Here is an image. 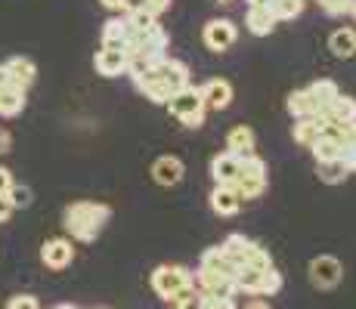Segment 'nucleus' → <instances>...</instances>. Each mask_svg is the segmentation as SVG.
Segmentation results:
<instances>
[{
	"mask_svg": "<svg viewBox=\"0 0 356 309\" xmlns=\"http://www.w3.org/2000/svg\"><path fill=\"white\" fill-rule=\"evenodd\" d=\"M112 217V208L102 201H74L63 210V226L74 242H93Z\"/></svg>",
	"mask_w": 356,
	"mask_h": 309,
	"instance_id": "1",
	"label": "nucleus"
},
{
	"mask_svg": "<svg viewBox=\"0 0 356 309\" xmlns=\"http://www.w3.org/2000/svg\"><path fill=\"white\" fill-rule=\"evenodd\" d=\"M152 291L159 294L161 300H168V303H180L183 297H189V294L195 291V278L193 272L186 269V266L180 263H161L152 269Z\"/></svg>",
	"mask_w": 356,
	"mask_h": 309,
	"instance_id": "2",
	"label": "nucleus"
},
{
	"mask_svg": "<svg viewBox=\"0 0 356 309\" xmlns=\"http://www.w3.org/2000/svg\"><path fill=\"white\" fill-rule=\"evenodd\" d=\"M232 285H236V294L273 297V294L282 291L285 278H282V272H276V266H270V269H260V266H238V269L232 272Z\"/></svg>",
	"mask_w": 356,
	"mask_h": 309,
	"instance_id": "3",
	"label": "nucleus"
},
{
	"mask_svg": "<svg viewBox=\"0 0 356 309\" xmlns=\"http://www.w3.org/2000/svg\"><path fill=\"white\" fill-rule=\"evenodd\" d=\"M223 251H227L229 263L236 266H260V269H270L273 266V257L264 244H257L254 238L242 235V232H232V235L223 238Z\"/></svg>",
	"mask_w": 356,
	"mask_h": 309,
	"instance_id": "4",
	"label": "nucleus"
},
{
	"mask_svg": "<svg viewBox=\"0 0 356 309\" xmlns=\"http://www.w3.org/2000/svg\"><path fill=\"white\" fill-rule=\"evenodd\" d=\"M270 185V174H266V161L254 155H245L242 164H238V176L232 183V189L242 195V201H251V198H260Z\"/></svg>",
	"mask_w": 356,
	"mask_h": 309,
	"instance_id": "5",
	"label": "nucleus"
},
{
	"mask_svg": "<svg viewBox=\"0 0 356 309\" xmlns=\"http://www.w3.org/2000/svg\"><path fill=\"white\" fill-rule=\"evenodd\" d=\"M168 112L174 115V118L180 121L183 127L198 130V127H204V115H208V108H204V102H202V93H198V87L189 84V87L177 90V93L168 99Z\"/></svg>",
	"mask_w": 356,
	"mask_h": 309,
	"instance_id": "6",
	"label": "nucleus"
},
{
	"mask_svg": "<svg viewBox=\"0 0 356 309\" xmlns=\"http://www.w3.org/2000/svg\"><path fill=\"white\" fill-rule=\"evenodd\" d=\"M307 276H310L313 287H319V291H332V287H338L341 278H344V263H341L338 257H332V253H319V257L310 260Z\"/></svg>",
	"mask_w": 356,
	"mask_h": 309,
	"instance_id": "7",
	"label": "nucleus"
},
{
	"mask_svg": "<svg viewBox=\"0 0 356 309\" xmlns=\"http://www.w3.org/2000/svg\"><path fill=\"white\" fill-rule=\"evenodd\" d=\"M202 40L211 53H227L238 40V28L232 19H211V22H204V28H202Z\"/></svg>",
	"mask_w": 356,
	"mask_h": 309,
	"instance_id": "8",
	"label": "nucleus"
},
{
	"mask_svg": "<svg viewBox=\"0 0 356 309\" xmlns=\"http://www.w3.org/2000/svg\"><path fill=\"white\" fill-rule=\"evenodd\" d=\"M195 291H202L204 297H236V285H232L229 272H217V269H202L195 272Z\"/></svg>",
	"mask_w": 356,
	"mask_h": 309,
	"instance_id": "9",
	"label": "nucleus"
},
{
	"mask_svg": "<svg viewBox=\"0 0 356 309\" xmlns=\"http://www.w3.org/2000/svg\"><path fill=\"white\" fill-rule=\"evenodd\" d=\"M40 260H44L47 269L63 272L74 260V244L68 242V238H47V242L40 244Z\"/></svg>",
	"mask_w": 356,
	"mask_h": 309,
	"instance_id": "10",
	"label": "nucleus"
},
{
	"mask_svg": "<svg viewBox=\"0 0 356 309\" xmlns=\"http://www.w3.org/2000/svg\"><path fill=\"white\" fill-rule=\"evenodd\" d=\"M130 81H134V87L146 96L149 102H155V106H168V99L174 93L168 90V87L161 84V78L155 74V68H146V72H134L130 74Z\"/></svg>",
	"mask_w": 356,
	"mask_h": 309,
	"instance_id": "11",
	"label": "nucleus"
},
{
	"mask_svg": "<svg viewBox=\"0 0 356 309\" xmlns=\"http://www.w3.org/2000/svg\"><path fill=\"white\" fill-rule=\"evenodd\" d=\"M198 93H202V102L208 112H223V108H229V102H232V84L227 78L204 81V84L198 87Z\"/></svg>",
	"mask_w": 356,
	"mask_h": 309,
	"instance_id": "12",
	"label": "nucleus"
},
{
	"mask_svg": "<svg viewBox=\"0 0 356 309\" xmlns=\"http://www.w3.org/2000/svg\"><path fill=\"white\" fill-rule=\"evenodd\" d=\"M152 68H155V74H159V78H161V84L168 87L170 93L183 90V87H189V65H186V62L164 56L161 62H155Z\"/></svg>",
	"mask_w": 356,
	"mask_h": 309,
	"instance_id": "13",
	"label": "nucleus"
},
{
	"mask_svg": "<svg viewBox=\"0 0 356 309\" xmlns=\"http://www.w3.org/2000/svg\"><path fill=\"white\" fill-rule=\"evenodd\" d=\"M130 56L124 50H115V47H99L97 56H93V68L102 78H118V74H127Z\"/></svg>",
	"mask_w": 356,
	"mask_h": 309,
	"instance_id": "14",
	"label": "nucleus"
},
{
	"mask_svg": "<svg viewBox=\"0 0 356 309\" xmlns=\"http://www.w3.org/2000/svg\"><path fill=\"white\" fill-rule=\"evenodd\" d=\"M183 176H186V167H183V161L177 155H161L155 158L152 164V180L164 185V189H170V185H180Z\"/></svg>",
	"mask_w": 356,
	"mask_h": 309,
	"instance_id": "15",
	"label": "nucleus"
},
{
	"mask_svg": "<svg viewBox=\"0 0 356 309\" xmlns=\"http://www.w3.org/2000/svg\"><path fill=\"white\" fill-rule=\"evenodd\" d=\"M211 210H214L217 217H236L238 210H242V195H238L232 185H214L211 189Z\"/></svg>",
	"mask_w": 356,
	"mask_h": 309,
	"instance_id": "16",
	"label": "nucleus"
},
{
	"mask_svg": "<svg viewBox=\"0 0 356 309\" xmlns=\"http://www.w3.org/2000/svg\"><path fill=\"white\" fill-rule=\"evenodd\" d=\"M238 164H242V158L232 155V152H217L211 158V180L214 185H232L238 176Z\"/></svg>",
	"mask_w": 356,
	"mask_h": 309,
	"instance_id": "17",
	"label": "nucleus"
},
{
	"mask_svg": "<svg viewBox=\"0 0 356 309\" xmlns=\"http://www.w3.org/2000/svg\"><path fill=\"white\" fill-rule=\"evenodd\" d=\"M6 74H10V84L19 87V90H29L38 78V65L29 56H13L6 62Z\"/></svg>",
	"mask_w": 356,
	"mask_h": 309,
	"instance_id": "18",
	"label": "nucleus"
},
{
	"mask_svg": "<svg viewBox=\"0 0 356 309\" xmlns=\"http://www.w3.org/2000/svg\"><path fill=\"white\" fill-rule=\"evenodd\" d=\"M254 146H257V136L248 124H238L227 133V152L245 158V155H254Z\"/></svg>",
	"mask_w": 356,
	"mask_h": 309,
	"instance_id": "19",
	"label": "nucleus"
},
{
	"mask_svg": "<svg viewBox=\"0 0 356 309\" xmlns=\"http://www.w3.org/2000/svg\"><path fill=\"white\" fill-rule=\"evenodd\" d=\"M245 25L254 37H266L276 28V16H273L270 6H248V16H245Z\"/></svg>",
	"mask_w": 356,
	"mask_h": 309,
	"instance_id": "20",
	"label": "nucleus"
},
{
	"mask_svg": "<svg viewBox=\"0 0 356 309\" xmlns=\"http://www.w3.org/2000/svg\"><path fill=\"white\" fill-rule=\"evenodd\" d=\"M285 108H289V115L294 121L298 118H319V106L313 102V96H310V90H294L291 96H289V102H285Z\"/></svg>",
	"mask_w": 356,
	"mask_h": 309,
	"instance_id": "21",
	"label": "nucleus"
},
{
	"mask_svg": "<svg viewBox=\"0 0 356 309\" xmlns=\"http://www.w3.org/2000/svg\"><path fill=\"white\" fill-rule=\"evenodd\" d=\"M328 50L338 59H353L356 56V28H334L328 37Z\"/></svg>",
	"mask_w": 356,
	"mask_h": 309,
	"instance_id": "22",
	"label": "nucleus"
},
{
	"mask_svg": "<svg viewBox=\"0 0 356 309\" xmlns=\"http://www.w3.org/2000/svg\"><path fill=\"white\" fill-rule=\"evenodd\" d=\"M127 34H130V25L124 16H115L102 25V47H115V50H124L127 47Z\"/></svg>",
	"mask_w": 356,
	"mask_h": 309,
	"instance_id": "23",
	"label": "nucleus"
},
{
	"mask_svg": "<svg viewBox=\"0 0 356 309\" xmlns=\"http://www.w3.org/2000/svg\"><path fill=\"white\" fill-rule=\"evenodd\" d=\"M291 133H294V142H298V146L310 149L313 142L319 140V133H323V118H298L291 127Z\"/></svg>",
	"mask_w": 356,
	"mask_h": 309,
	"instance_id": "24",
	"label": "nucleus"
},
{
	"mask_svg": "<svg viewBox=\"0 0 356 309\" xmlns=\"http://www.w3.org/2000/svg\"><path fill=\"white\" fill-rule=\"evenodd\" d=\"M319 118H323V121H356V99H353V96L338 93L332 99V106H328Z\"/></svg>",
	"mask_w": 356,
	"mask_h": 309,
	"instance_id": "25",
	"label": "nucleus"
},
{
	"mask_svg": "<svg viewBox=\"0 0 356 309\" xmlns=\"http://www.w3.org/2000/svg\"><path fill=\"white\" fill-rule=\"evenodd\" d=\"M310 155L316 158V164H325V161H341V155H344V146H341L338 140H332V136L319 133V140L310 146Z\"/></svg>",
	"mask_w": 356,
	"mask_h": 309,
	"instance_id": "26",
	"label": "nucleus"
},
{
	"mask_svg": "<svg viewBox=\"0 0 356 309\" xmlns=\"http://www.w3.org/2000/svg\"><path fill=\"white\" fill-rule=\"evenodd\" d=\"M22 108H25V90L6 84L3 90H0V118H16Z\"/></svg>",
	"mask_w": 356,
	"mask_h": 309,
	"instance_id": "27",
	"label": "nucleus"
},
{
	"mask_svg": "<svg viewBox=\"0 0 356 309\" xmlns=\"http://www.w3.org/2000/svg\"><path fill=\"white\" fill-rule=\"evenodd\" d=\"M198 266L202 269H217V272H236V266L229 263V257H227V251H223V244H214V247H208V251L202 253V260H198Z\"/></svg>",
	"mask_w": 356,
	"mask_h": 309,
	"instance_id": "28",
	"label": "nucleus"
},
{
	"mask_svg": "<svg viewBox=\"0 0 356 309\" xmlns=\"http://www.w3.org/2000/svg\"><path fill=\"white\" fill-rule=\"evenodd\" d=\"M307 90H310L313 102H316V106H319V115H323L325 108L332 106V99H334V96L341 93V90H338V84H334V81H328V78H319V81H313V84L307 87Z\"/></svg>",
	"mask_w": 356,
	"mask_h": 309,
	"instance_id": "29",
	"label": "nucleus"
},
{
	"mask_svg": "<svg viewBox=\"0 0 356 309\" xmlns=\"http://www.w3.org/2000/svg\"><path fill=\"white\" fill-rule=\"evenodd\" d=\"M316 174H319V180H323L325 185H338V183H344L347 176V167H344V161H325V164H316Z\"/></svg>",
	"mask_w": 356,
	"mask_h": 309,
	"instance_id": "30",
	"label": "nucleus"
},
{
	"mask_svg": "<svg viewBox=\"0 0 356 309\" xmlns=\"http://www.w3.org/2000/svg\"><path fill=\"white\" fill-rule=\"evenodd\" d=\"M304 3L307 0H273L270 10L276 16V22H289V19H298L304 12Z\"/></svg>",
	"mask_w": 356,
	"mask_h": 309,
	"instance_id": "31",
	"label": "nucleus"
},
{
	"mask_svg": "<svg viewBox=\"0 0 356 309\" xmlns=\"http://www.w3.org/2000/svg\"><path fill=\"white\" fill-rule=\"evenodd\" d=\"M353 3H356V0H319L323 12H325V16H332V19H338V16H350Z\"/></svg>",
	"mask_w": 356,
	"mask_h": 309,
	"instance_id": "32",
	"label": "nucleus"
},
{
	"mask_svg": "<svg viewBox=\"0 0 356 309\" xmlns=\"http://www.w3.org/2000/svg\"><path fill=\"white\" fill-rule=\"evenodd\" d=\"M6 198L13 201V208H16V210H19V208H31V201H34L29 185H16V183H13L10 192H6Z\"/></svg>",
	"mask_w": 356,
	"mask_h": 309,
	"instance_id": "33",
	"label": "nucleus"
},
{
	"mask_svg": "<svg viewBox=\"0 0 356 309\" xmlns=\"http://www.w3.org/2000/svg\"><path fill=\"white\" fill-rule=\"evenodd\" d=\"M124 19L134 28H152V25L159 22V16H152V12H146V10H130V12H124Z\"/></svg>",
	"mask_w": 356,
	"mask_h": 309,
	"instance_id": "34",
	"label": "nucleus"
},
{
	"mask_svg": "<svg viewBox=\"0 0 356 309\" xmlns=\"http://www.w3.org/2000/svg\"><path fill=\"white\" fill-rule=\"evenodd\" d=\"M6 309H40V303L31 294H16V297L6 300Z\"/></svg>",
	"mask_w": 356,
	"mask_h": 309,
	"instance_id": "35",
	"label": "nucleus"
},
{
	"mask_svg": "<svg viewBox=\"0 0 356 309\" xmlns=\"http://www.w3.org/2000/svg\"><path fill=\"white\" fill-rule=\"evenodd\" d=\"M170 3H174V0H140V10L152 12V16H161V12L170 10Z\"/></svg>",
	"mask_w": 356,
	"mask_h": 309,
	"instance_id": "36",
	"label": "nucleus"
},
{
	"mask_svg": "<svg viewBox=\"0 0 356 309\" xmlns=\"http://www.w3.org/2000/svg\"><path fill=\"white\" fill-rule=\"evenodd\" d=\"M204 309H236V297H204Z\"/></svg>",
	"mask_w": 356,
	"mask_h": 309,
	"instance_id": "37",
	"label": "nucleus"
},
{
	"mask_svg": "<svg viewBox=\"0 0 356 309\" xmlns=\"http://www.w3.org/2000/svg\"><path fill=\"white\" fill-rule=\"evenodd\" d=\"M177 309H204V297H202V291H193L189 297H183L180 303H177Z\"/></svg>",
	"mask_w": 356,
	"mask_h": 309,
	"instance_id": "38",
	"label": "nucleus"
},
{
	"mask_svg": "<svg viewBox=\"0 0 356 309\" xmlns=\"http://www.w3.org/2000/svg\"><path fill=\"white\" fill-rule=\"evenodd\" d=\"M13 201L6 195H0V223H10V217H13Z\"/></svg>",
	"mask_w": 356,
	"mask_h": 309,
	"instance_id": "39",
	"label": "nucleus"
},
{
	"mask_svg": "<svg viewBox=\"0 0 356 309\" xmlns=\"http://www.w3.org/2000/svg\"><path fill=\"white\" fill-rule=\"evenodd\" d=\"M10 189H13V170L10 167H0V195H6Z\"/></svg>",
	"mask_w": 356,
	"mask_h": 309,
	"instance_id": "40",
	"label": "nucleus"
},
{
	"mask_svg": "<svg viewBox=\"0 0 356 309\" xmlns=\"http://www.w3.org/2000/svg\"><path fill=\"white\" fill-rule=\"evenodd\" d=\"M341 161H344L347 174H356V149H344V155H341Z\"/></svg>",
	"mask_w": 356,
	"mask_h": 309,
	"instance_id": "41",
	"label": "nucleus"
},
{
	"mask_svg": "<svg viewBox=\"0 0 356 309\" xmlns=\"http://www.w3.org/2000/svg\"><path fill=\"white\" fill-rule=\"evenodd\" d=\"M10 149H13V136H10V130L0 127V155H6Z\"/></svg>",
	"mask_w": 356,
	"mask_h": 309,
	"instance_id": "42",
	"label": "nucleus"
},
{
	"mask_svg": "<svg viewBox=\"0 0 356 309\" xmlns=\"http://www.w3.org/2000/svg\"><path fill=\"white\" fill-rule=\"evenodd\" d=\"M99 3L112 12H124V0H99Z\"/></svg>",
	"mask_w": 356,
	"mask_h": 309,
	"instance_id": "43",
	"label": "nucleus"
},
{
	"mask_svg": "<svg viewBox=\"0 0 356 309\" xmlns=\"http://www.w3.org/2000/svg\"><path fill=\"white\" fill-rule=\"evenodd\" d=\"M242 309H273L270 303H266V300L264 297H254V300H248V303H245Z\"/></svg>",
	"mask_w": 356,
	"mask_h": 309,
	"instance_id": "44",
	"label": "nucleus"
},
{
	"mask_svg": "<svg viewBox=\"0 0 356 309\" xmlns=\"http://www.w3.org/2000/svg\"><path fill=\"white\" fill-rule=\"evenodd\" d=\"M10 84V74H6V65H0V90Z\"/></svg>",
	"mask_w": 356,
	"mask_h": 309,
	"instance_id": "45",
	"label": "nucleus"
},
{
	"mask_svg": "<svg viewBox=\"0 0 356 309\" xmlns=\"http://www.w3.org/2000/svg\"><path fill=\"white\" fill-rule=\"evenodd\" d=\"M273 0H248V6H270Z\"/></svg>",
	"mask_w": 356,
	"mask_h": 309,
	"instance_id": "46",
	"label": "nucleus"
},
{
	"mask_svg": "<svg viewBox=\"0 0 356 309\" xmlns=\"http://www.w3.org/2000/svg\"><path fill=\"white\" fill-rule=\"evenodd\" d=\"M53 309H78V306H72V303H59V306H53Z\"/></svg>",
	"mask_w": 356,
	"mask_h": 309,
	"instance_id": "47",
	"label": "nucleus"
},
{
	"mask_svg": "<svg viewBox=\"0 0 356 309\" xmlns=\"http://www.w3.org/2000/svg\"><path fill=\"white\" fill-rule=\"evenodd\" d=\"M350 16H353V19H356V3H353V10H350Z\"/></svg>",
	"mask_w": 356,
	"mask_h": 309,
	"instance_id": "48",
	"label": "nucleus"
},
{
	"mask_svg": "<svg viewBox=\"0 0 356 309\" xmlns=\"http://www.w3.org/2000/svg\"><path fill=\"white\" fill-rule=\"evenodd\" d=\"M220 3H232V0H220Z\"/></svg>",
	"mask_w": 356,
	"mask_h": 309,
	"instance_id": "49",
	"label": "nucleus"
},
{
	"mask_svg": "<svg viewBox=\"0 0 356 309\" xmlns=\"http://www.w3.org/2000/svg\"><path fill=\"white\" fill-rule=\"evenodd\" d=\"M99 309H108V306H99Z\"/></svg>",
	"mask_w": 356,
	"mask_h": 309,
	"instance_id": "50",
	"label": "nucleus"
}]
</instances>
